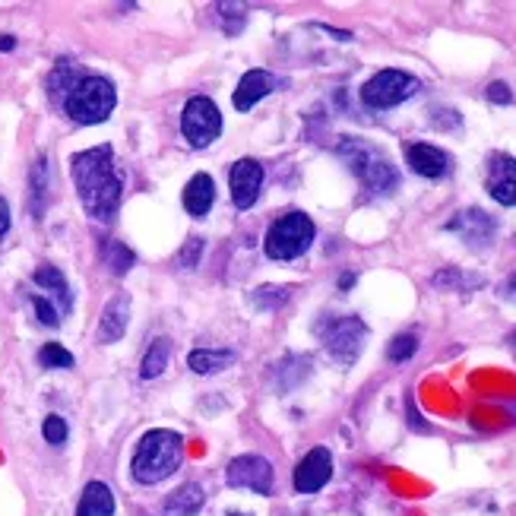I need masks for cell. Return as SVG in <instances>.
Instances as JSON below:
<instances>
[{
  "label": "cell",
  "mask_w": 516,
  "mask_h": 516,
  "mask_svg": "<svg viewBox=\"0 0 516 516\" xmlns=\"http://www.w3.org/2000/svg\"><path fill=\"white\" fill-rule=\"evenodd\" d=\"M76 194L83 200V209L95 222H111L118 216L124 181L121 171L114 165V149L111 146H95L86 152H76L70 159Z\"/></svg>",
  "instance_id": "6da1fadb"
},
{
  "label": "cell",
  "mask_w": 516,
  "mask_h": 516,
  "mask_svg": "<svg viewBox=\"0 0 516 516\" xmlns=\"http://www.w3.org/2000/svg\"><path fill=\"white\" fill-rule=\"evenodd\" d=\"M114 105H118V92L105 76H80L64 99V111L76 124H102Z\"/></svg>",
  "instance_id": "277c9868"
},
{
  "label": "cell",
  "mask_w": 516,
  "mask_h": 516,
  "mask_svg": "<svg viewBox=\"0 0 516 516\" xmlns=\"http://www.w3.org/2000/svg\"><path fill=\"white\" fill-rule=\"evenodd\" d=\"M352 282H355V276H352V273H346V276H342V279H339V289H349V285H352Z\"/></svg>",
  "instance_id": "8d00e7d4"
},
{
  "label": "cell",
  "mask_w": 516,
  "mask_h": 516,
  "mask_svg": "<svg viewBox=\"0 0 516 516\" xmlns=\"http://www.w3.org/2000/svg\"><path fill=\"white\" fill-rule=\"evenodd\" d=\"M228 516H244V513H228Z\"/></svg>",
  "instance_id": "74e56055"
},
{
  "label": "cell",
  "mask_w": 516,
  "mask_h": 516,
  "mask_svg": "<svg viewBox=\"0 0 516 516\" xmlns=\"http://www.w3.org/2000/svg\"><path fill=\"white\" fill-rule=\"evenodd\" d=\"M285 298H289V289H282V285H263V289L254 292L257 308H279Z\"/></svg>",
  "instance_id": "4316f807"
},
{
  "label": "cell",
  "mask_w": 516,
  "mask_h": 516,
  "mask_svg": "<svg viewBox=\"0 0 516 516\" xmlns=\"http://www.w3.org/2000/svg\"><path fill=\"white\" fill-rule=\"evenodd\" d=\"M127 323H130V295L118 292L102 311L99 320V342H118L127 333Z\"/></svg>",
  "instance_id": "9a60e30c"
},
{
  "label": "cell",
  "mask_w": 516,
  "mask_h": 516,
  "mask_svg": "<svg viewBox=\"0 0 516 516\" xmlns=\"http://www.w3.org/2000/svg\"><path fill=\"white\" fill-rule=\"evenodd\" d=\"M184 441L178 431L152 428L140 437L137 453H133V479L140 485H159L181 466Z\"/></svg>",
  "instance_id": "7a4b0ae2"
},
{
  "label": "cell",
  "mask_w": 516,
  "mask_h": 516,
  "mask_svg": "<svg viewBox=\"0 0 516 516\" xmlns=\"http://www.w3.org/2000/svg\"><path fill=\"white\" fill-rule=\"evenodd\" d=\"M181 133L190 146H209L213 140H219L222 133V114L216 108L213 99H206V95H197V99H190L184 105V114H181Z\"/></svg>",
  "instance_id": "ba28073f"
},
{
  "label": "cell",
  "mask_w": 516,
  "mask_h": 516,
  "mask_svg": "<svg viewBox=\"0 0 516 516\" xmlns=\"http://www.w3.org/2000/svg\"><path fill=\"white\" fill-rule=\"evenodd\" d=\"M311 241H314V222L304 213H285L270 225L263 251L270 260H295L308 251Z\"/></svg>",
  "instance_id": "8992f818"
},
{
  "label": "cell",
  "mask_w": 516,
  "mask_h": 516,
  "mask_svg": "<svg viewBox=\"0 0 516 516\" xmlns=\"http://www.w3.org/2000/svg\"><path fill=\"white\" fill-rule=\"evenodd\" d=\"M32 308H35V317L42 320L45 327H57V323H61V311L54 308L51 298H45V295H32Z\"/></svg>",
  "instance_id": "83f0119b"
},
{
  "label": "cell",
  "mask_w": 516,
  "mask_h": 516,
  "mask_svg": "<svg viewBox=\"0 0 516 516\" xmlns=\"http://www.w3.org/2000/svg\"><path fill=\"white\" fill-rule=\"evenodd\" d=\"M504 298H510V301H516V273L504 282Z\"/></svg>",
  "instance_id": "e575fe53"
},
{
  "label": "cell",
  "mask_w": 516,
  "mask_h": 516,
  "mask_svg": "<svg viewBox=\"0 0 516 516\" xmlns=\"http://www.w3.org/2000/svg\"><path fill=\"white\" fill-rule=\"evenodd\" d=\"M76 80H80V70H76V64H70V61H57V67H54L51 76H48V95H51V102L64 105L67 92L76 86Z\"/></svg>",
  "instance_id": "7402d4cb"
},
{
  "label": "cell",
  "mask_w": 516,
  "mask_h": 516,
  "mask_svg": "<svg viewBox=\"0 0 516 516\" xmlns=\"http://www.w3.org/2000/svg\"><path fill=\"white\" fill-rule=\"evenodd\" d=\"M263 184V165L254 159H238L228 171V187H232V200L238 209H251L260 197Z\"/></svg>",
  "instance_id": "8fae6325"
},
{
  "label": "cell",
  "mask_w": 516,
  "mask_h": 516,
  "mask_svg": "<svg viewBox=\"0 0 516 516\" xmlns=\"http://www.w3.org/2000/svg\"><path fill=\"white\" fill-rule=\"evenodd\" d=\"M200 251H203V241H200V238L187 241V244H184V251H181V266H194V263H197V257H200Z\"/></svg>",
  "instance_id": "4dcf8cb0"
},
{
  "label": "cell",
  "mask_w": 516,
  "mask_h": 516,
  "mask_svg": "<svg viewBox=\"0 0 516 516\" xmlns=\"http://www.w3.org/2000/svg\"><path fill=\"white\" fill-rule=\"evenodd\" d=\"M203 501H206V494L200 485H181L175 494H168V501H165V516H197L203 510Z\"/></svg>",
  "instance_id": "d6986e66"
},
{
  "label": "cell",
  "mask_w": 516,
  "mask_h": 516,
  "mask_svg": "<svg viewBox=\"0 0 516 516\" xmlns=\"http://www.w3.org/2000/svg\"><path fill=\"white\" fill-rule=\"evenodd\" d=\"M317 336L336 365L349 368L358 361L361 349H365L368 327H365V320H358V317H323L317 323Z\"/></svg>",
  "instance_id": "5b68a950"
},
{
  "label": "cell",
  "mask_w": 516,
  "mask_h": 516,
  "mask_svg": "<svg viewBox=\"0 0 516 516\" xmlns=\"http://www.w3.org/2000/svg\"><path fill=\"white\" fill-rule=\"evenodd\" d=\"M213 200H216V184L209 175H194L184 187V209L194 219H203L209 209H213Z\"/></svg>",
  "instance_id": "e0dca14e"
},
{
  "label": "cell",
  "mask_w": 516,
  "mask_h": 516,
  "mask_svg": "<svg viewBox=\"0 0 516 516\" xmlns=\"http://www.w3.org/2000/svg\"><path fill=\"white\" fill-rule=\"evenodd\" d=\"M16 42H13V35H0V51H10Z\"/></svg>",
  "instance_id": "d590c367"
},
{
  "label": "cell",
  "mask_w": 516,
  "mask_h": 516,
  "mask_svg": "<svg viewBox=\"0 0 516 516\" xmlns=\"http://www.w3.org/2000/svg\"><path fill=\"white\" fill-rule=\"evenodd\" d=\"M330 475H333V456H330V450L327 447H314L295 466L292 482H295V491L298 494H314V491H320L323 485L330 482Z\"/></svg>",
  "instance_id": "30bf717a"
},
{
  "label": "cell",
  "mask_w": 516,
  "mask_h": 516,
  "mask_svg": "<svg viewBox=\"0 0 516 516\" xmlns=\"http://www.w3.org/2000/svg\"><path fill=\"white\" fill-rule=\"evenodd\" d=\"M114 513V494L102 482H89L83 488V498L76 504V516H111Z\"/></svg>",
  "instance_id": "ac0fdd59"
},
{
  "label": "cell",
  "mask_w": 516,
  "mask_h": 516,
  "mask_svg": "<svg viewBox=\"0 0 516 516\" xmlns=\"http://www.w3.org/2000/svg\"><path fill=\"white\" fill-rule=\"evenodd\" d=\"M415 349H418V339H415L412 333H403V336H396V339L390 342L387 355H390V361H406V358L415 355Z\"/></svg>",
  "instance_id": "f1b7e54d"
},
{
  "label": "cell",
  "mask_w": 516,
  "mask_h": 516,
  "mask_svg": "<svg viewBox=\"0 0 516 516\" xmlns=\"http://www.w3.org/2000/svg\"><path fill=\"white\" fill-rule=\"evenodd\" d=\"M488 194L501 206H516V159L507 152L488 159Z\"/></svg>",
  "instance_id": "7c38bea8"
},
{
  "label": "cell",
  "mask_w": 516,
  "mask_h": 516,
  "mask_svg": "<svg viewBox=\"0 0 516 516\" xmlns=\"http://www.w3.org/2000/svg\"><path fill=\"white\" fill-rule=\"evenodd\" d=\"M276 89V76L273 73H266V70H247L241 76V83L235 89V108L238 111H247V108H254L260 99H266Z\"/></svg>",
  "instance_id": "2e32d148"
},
{
  "label": "cell",
  "mask_w": 516,
  "mask_h": 516,
  "mask_svg": "<svg viewBox=\"0 0 516 516\" xmlns=\"http://www.w3.org/2000/svg\"><path fill=\"white\" fill-rule=\"evenodd\" d=\"M168 358H171V342H168L165 336L152 339L149 352L143 355L140 377H143V380H152V377H159V374H162V371L168 368Z\"/></svg>",
  "instance_id": "cb8c5ba5"
},
{
  "label": "cell",
  "mask_w": 516,
  "mask_h": 516,
  "mask_svg": "<svg viewBox=\"0 0 516 516\" xmlns=\"http://www.w3.org/2000/svg\"><path fill=\"white\" fill-rule=\"evenodd\" d=\"M488 99L498 102V105H507V102L513 99V95H510V86H507V83H491V86H488Z\"/></svg>",
  "instance_id": "1f68e13d"
},
{
  "label": "cell",
  "mask_w": 516,
  "mask_h": 516,
  "mask_svg": "<svg viewBox=\"0 0 516 516\" xmlns=\"http://www.w3.org/2000/svg\"><path fill=\"white\" fill-rule=\"evenodd\" d=\"M406 162L415 175H422V178H444L450 171V156L431 143H412L406 149Z\"/></svg>",
  "instance_id": "5bb4252c"
},
{
  "label": "cell",
  "mask_w": 516,
  "mask_h": 516,
  "mask_svg": "<svg viewBox=\"0 0 516 516\" xmlns=\"http://www.w3.org/2000/svg\"><path fill=\"white\" fill-rule=\"evenodd\" d=\"M42 434H45L48 444H64L67 441V422L61 415H48L45 425H42Z\"/></svg>",
  "instance_id": "f546056e"
},
{
  "label": "cell",
  "mask_w": 516,
  "mask_h": 516,
  "mask_svg": "<svg viewBox=\"0 0 516 516\" xmlns=\"http://www.w3.org/2000/svg\"><path fill=\"white\" fill-rule=\"evenodd\" d=\"M447 282H450V285H463V282H466V285H479V279H466L463 273H453V270H450V273H441V276H434V285H447Z\"/></svg>",
  "instance_id": "d6a6232c"
},
{
  "label": "cell",
  "mask_w": 516,
  "mask_h": 516,
  "mask_svg": "<svg viewBox=\"0 0 516 516\" xmlns=\"http://www.w3.org/2000/svg\"><path fill=\"white\" fill-rule=\"evenodd\" d=\"M45 203H48V162L42 156L32 165V175H29V206H32L35 219L42 216Z\"/></svg>",
  "instance_id": "603a6c76"
},
{
  "label": "cell",
  "mask_w": 516,
  "mask_h": 516,
  "mask_svg": "<svg viewBox=\"0 0 516 516\" xmlns=\"http://www.w3.org/2000/svg\"><path fill=\"white\" fill-rule=\"evenodd\" d=\"M447 232H456L469 247H485L494 238V232H498V222L485 209H466V213L447 222Z\"/></svg>",
  "instance_id": "4fadbf2b"
},
{
  "label": "cell",
  "mask_w": 516,
  "mask_h": 516,
  "mask_svg": "<svg viewBox=\"0 0 516 516\" xmlns=\"http://www.w3.org/2000/svg\"><path fill=\"white\" fill-rule=\"evenodd\" d=\"M38 361H42V368H51V371L73 368V355L64 346H57V342H48V346H42V352H38Z\"/></svg>",
  "instance_id": "484cf974"
},
{
  "label": "cell",
  "mask_w": 516,
  "mask_h": 516,
  "mask_svg": "<svg viewBox=\"0 0 516 516\" xmlns=\"http://www.w3.org/2000/svg\"><path fill=\"white\" fill-rule=\"evenodd\" d=\"M235 361V352L228 349H194L187 355V368L194 374H216V371H225L228 365Z\"/></svg>",
  "instance_id": "44dd1931"
},
{
  "label": "cell",
  "mask_w": 516,
  "mask_h": 516,
  "mask_svg": "<svg viewBox=\"0 0 516 516\" xmlns=\"http://www.w3.org/2000/svg\"><path fill=\"white\" fill-rule=\"evenodd\" d=\"M336 152H339V159L352 168V175L371 190V194L384 197V194H390V190H396V184H399L396 168L374 143L358 140V137H342Z\"/></svg>",
  "instance_id": "3957f363"
},
{
  "label": "cell",
  "mask_w": 516,
  "mask_h": 516,
  "mask_svg": "<svg viewBox=\"0 0 516 516\" xmlns=\"http://www.w3.org/2000/svg\"><path fill=\"white\" fill-rule=\"evenodd\" d=\"M418 92V80L403 70H380L377 76L361 86V102L368 108H396Z\"/></svg>",
  "instance_id": "52a82bcc"
},
{
  "label": "cell",
  "mask_w": 516,
  "mask_h": 516,
  "mask_svg": "<svg viewBox=\"0 0 516 516\" xmlns=\"http://www.w3.org/2000/svg\"><path fill=\"white\" fill-rule=\"evenodd\" d=\"M102 257H105V263H108V270L114 273V276H124L133 263H137V257H133V251L124 244V241H108L105 244V251H102Z\"/></svg>",
  "instance_id": "d4e9b609"
},
{
  "label": "cell",
  "mask_w": 516,
  "mask_h": 516,
  "mask_svg": "<svg viewBox=\"0 0 516 516\" xmlns=\"http://www.w3.org/2000/svg\"><path fill=\"white\" fill-rule=\"evenodd\" d=\"M7 228H10V206L4 197H0V238L7 235Z\"/></svg>",
  "instance_id": "836d02e7"
},
{
  "label": "cell",
  "mask_w": 516,
  "mask_h": 516,
  "mask_svg": "<svg viewBox=\"0 0 516 516\" xmlns=\"http://www.w3.org/2000/svg\"><path fill=\"white\" fill-rule=\"evenodd\" d=\"M225 479L232 488H247L254 494H273V485H276V475H273V466L263 460V456H238V460L228 463L225 469Z\"/></svg>",
  "instance_id": "9c48e42d"
},
{
  "label": "cell",
  "mask_w": 516,
  "mask_h": 516,
  "mask_svg": "<svg viewBox=\"0 0 516 516\" xmlns=\"http://www.w3.org/2000/svg\"><path fill=\"white\" fill-rule=\"evenodd\" d=\"M35 285L42 292H48L54 301H61V311H70V304H73V298H70V285H67V279H64V273L57 270V266H38L35 270Z\"/></svg>",
  "instance_id": "ffe728a7"
}]
</instances>
